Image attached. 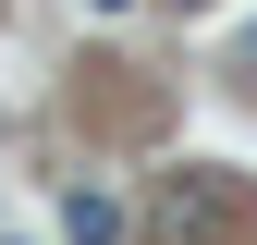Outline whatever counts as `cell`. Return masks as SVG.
I'll return each mask as SVG.
<instances>
[{
	"label": "cell",
	"mask_w": 257,
	"mask_h": 245,
	"mask_svg": "<svg viewBox=\"0 0 257 245\" xmlns=\"http://www.w3.org/2000/svg\"><path fill=\"white\" fill-rule=\"evenodd\" d=\"M233 221H245V196L220 172H172V184H159V245H220Z\"/></svg>",
	"instance_id": "cell-1"
},
{
	"label": "cell",
	"mask_w": 257,
	"mask_h": 245,
	"mask_svg": "<svg viewBox=\"0 0 257 245\" xmlns=\"http://www.w3.org/2000/svg\"><path fill=\"white\" fill-rule=\"evenodd\" d=\"M61 245H122V208L98 196V184H74V196H61Z\"/></svg>",
	"instance_id": "cell-2"
},
{
	"label": "cell",
	"mask_w": 257,
	"mask_h": 245,
	"mask_svg": "<svg viewBox=\"0 0 257 245\" xmlns=\"http://www.w3.org/2000/svg\"><path fill=\"white\" fill-rule=\"evenodd\" d=\"M86 13H135V0H86Z\"/></svg>",
	"instance_id": "cell-3"
},
{
	"label": "cell",
	"mask_w": 257,
	"mask_h": 245,
	"mask_svg": "<svg viewBox=\"0 0 257 245\" xmlns=\"http://www.w3.org/2000/svg\"><path fill=\"white\" fill-rule=\"evenodd\" d=\"M172 13H208V0H172Z\"/></svg>",
	"instance_id": "cell-4"
},
{
	"label": "cell",
	"mask_w": 257,
	"mask_h": 245,
	"mask_svg": "<svg viewBox=\"0 0 257 245\" xmlns=\"http://www.w3.org/2000/svg\"><path fill=\"white\" fill-rule=\"evenodd\" d=\"M0 245H25V233H0Z\"/></svg>",
	"instance_id": "cell-5"
}]
</instances>
